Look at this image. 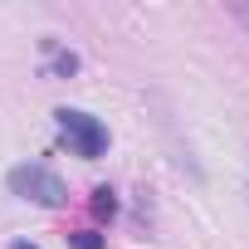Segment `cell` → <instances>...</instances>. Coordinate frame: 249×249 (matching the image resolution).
Listing matches in <instances>:
<instances>
[{
  "label": "cell",
  "mask_w": 249,
  "mask_h": 249,
  "mask_svg": "<svg viewBox=\"0 0 249 249\" xmlns=\"http://www.w3.org/2000/svg\"><path fill=\"white\" fill-rule=\"evenodd\" d=\"M54 117H59V137H64V147H69L73 157L93 161V157H103V152H107V127H103V122H98L93 112H78V107H59Z\"/></svg>",
  "instance_id": "obj_1"
},
{
  "label": "cell",
  "mask_w": 249,
  "mask_h": 249,
  "mask_svg": "<svg viewBox=\"0 0 249 249\" xmlns=\"http://www.w3.org/2000/svg\"><path fill=\"white\" fill-rule=\"evenodd\" d=\"M5 186L20 196V200H35V205H64L69 200V186L49 171V166H39V161H25V166H15L10 176H5Z\"/></svg>",
  "instance_id": "obj_2"
},
{
  "label": "cell",
  "mask_w": 249,
  "mask_h": 249,
  "mask_svg": "<svg viewBox=\"0 0 249 249\" xmlns=\"http://www.w3.org/2000/svg\"><path fill=\"white\" fill-rule=\"evenodd\" d=\"M93 210H98V215H107V220L117 215V200H112V191H107V186H98V191H93Z\"/></svg>",
  "instance_id": "obj_3"
},
{
  "label": "cell",
  "mask_w": 249,
  "mask_h": 249,
  "mask_svg": "<svg viewBox=\"0 0 249 249\" xmlns=\"http://www.w3.org/2000/svg\"><path fill=\"white\" fill-rule=\"evenodd\" d=\"M73 249H103V239H98L93 230H78V234H73Z\"/></svg>",
  "instance_id": "obj_4"
},
{
  "label": "cell",
  "mask_w": 249,
  "mask_h": 249,
  "mask_svg": "<svg viewBox=\"0 0 249 249\" xmlns=\"http://www.w3.org/2000/svg\"><path fill=\"white\" fill-rule=\"evenodd\" d=\"M230 15H234V20H239V25L249 30V0H239V5H230Z\"/></svg>",
  "instance_id": "obj_5"
},
{
  "label": "cell",
  "mask_w": 249,
  "mask_h": 249,
  "mask_svg": "<svg viewBox=\"0 0 249 249\" xmlns=\"http://www.w3.org/2000/svg\"><path fill=\"white\" fill-rule=\"evenodd\" d=\"M10 249H39V244H30V239H15V244H10Z\"/></svg>",
  "instance_id": "obj_6"
}]
</instances>
